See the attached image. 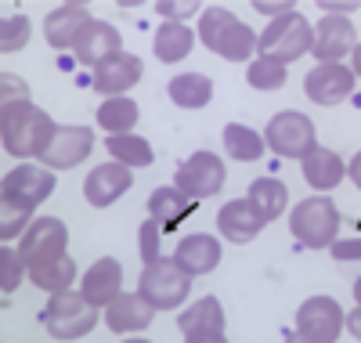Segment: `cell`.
Here are the masks:
<instances>
[{"label":"cell","instance_id":"obj_1","mask_svg":"<svg viewBox=\"0 0 361 343\" xmlns=\"http://www.w3.org/2000/svg\"><path fill=\"white\" fill-rule=\"evenodd\" d=\"M51 192H54V170L33 163L8 170L0 181V239L11 242L15 235H25V228L33 224L29 217Z\"/></svg>","mask_w":361,"mask_h":343},{"label":"cell","instance_id":"obj_2","mask_svg":"<svg viewBox=\"0 0 361 343\" xmlns=\"http://www.w3.org/2000/svg\"><path fill=\"white\" fill-rule=\"evenodd\" d=\"M58 131V123L37 109L33 102H8L0 105V134H4V148L18 160H33L44 155V148L51 145Z\"/></svg>","mask_w":361,"mask_h":343},{"label":"cell","instance_id":"obj_3","mask_svg":"<svg viewBox=\"0 0 361 343\" xmlns=\"http://www.w3.org/2000/svg\"><path fill=\"white\" fill-rule=\"evenodd\" d=\"M199 40L228 58V61H246L253 51H257V37L246 22H238L228 8H206L202 18H199Z\"/></svg>","mask_w":361,"mask_h":343},{"label":"cell","instance_id":"obj_4","mask_svg":"<svg viewBox=\"0 0 361 343\" xmlns=\"http://www.w3.org/2000/svg\"><path fill=\"white\" fill-rule=\"evenodd\" d=\"M314 47V25L304 15H282V18H271V25L257 37V51L267 61H279V66H289V61L304 58Z\"/></svg>","mask_w":361,"mask_h":343},{"label":"cell","instance_id":"obj_5","mask_svg":"<svg viewBox=\"0 0 361 343\" xmlns=\"http://www.w3.org/2000/svg\"><path fill=\"white\" fill-rule=\"evenodd\" d=\"M289 228L296 235V242H304L307 249H325L336 242V231H340V210L329 195H311L304 199L293 217H289Z\"/></svg>","mask_w":361,"mask_h":343},{"label":"cell","instance_id":"obj_6","mask_svg":"<svg viewBox=\"0 0 361 343\" xmlns=\"http://www.w3.org/2000/svg\"><path fill=\"white\" fill-rule=\"evenodd\" d=\"M40 322L47 325V332L54 339H80L87 336L90 329L98 325V307L90 303L83 293H58L51 296V303L44 307V315Z\"/></svg>","mask_w":361,"mask_h":343},{"label":"cell","instance_id":"obj_7","mask_svg":"<svg viewBox=\"0 0 361 343\" xmlns=\"http://www.w3.org/2000/svg\"><path fill=\"white\" fill-rule=\"evenodd\" d=\"M137 286H141L137 293L152 303L156 311H177L180 303L188 300L192 278L173 264V257H159L156 264H145Z\"/></svg>","mask_w":361,"mask_h":343},{"label":"cell","instance_id":"obj_8","mask_svg":"<svg viewBox=\"0 0 361 343\" xmlns=\"http://www.w3.org/2000/svg\"><path fill=\"white\" fill-rule=\"evenodd\" d=\"M18 257L25 260V267H44L69 257V228L58 217H37L33 224L25 228L22 242H18Z\"/></svg>","mask_w":361,"mask_h":343},{"label":"cell","instance_id":"obj_9","mask_svg":"<svg viewBox=\"0 0 361 343\" xmlns=\"http://www.w3.org/2000/svg\"><path fill=\"white\" fill-rule=\"evenodd\" d=\"M264 141H267V148L275 155H282V160H304L311 148H318L314 123L304 112H296V109H286V112L271 116L267 131H264Z\"/></svg>","mask_w":361,"mask_h":343},{"label":"cell","instance_id":"obj_10","mask_svg":"<svg viewBox=\"0 0 361 343\" xmlns=\"http://www.w3.org/2000/svg\"><path fill=\"white\" fill-rule=\"evenodd\" d=\"M224 177H228L224 163L217 160L214 152H195V155H188V160L177 167V184L173 188L199 203V199L217 195L224 188Z\"/></svg>","mask_w":361,"mask_h":343},{"label":"cell","instance_id":"obj_11","mask_svg":"<svg viewBox=\"0 0 361 343\" xmlns=\"http://www.w3.org/2000/svg\"><path fill=\"white\" fill-rule=\"evenodd\" d=\"M347 315L333 296H311L296 311V332H304L314 343H336Z\"/></svg>","mask_w":361,"mask_h":343},{"label":"cell","instance_id":"obj_12","mask_svg":"<svg viewBox=\"0 0 361 343\" xmlns=\"http://www.w3.org/2000/svg\"><path fill=\"white\" fill-rule=\"evenodd\" d=\"M90 148H94V131L90 127H58L40 160L47 170H73L90 155Z\"/></svg>","mask_w":361,"mask_h":343},{"label":"cell","instance_id":"obj_13","mask_svg":"<svg viewBox=\"0 0 361 343\" xmlns=\"http://www.w3.org/2000/svg\"><path fill=\"white\" fill-rule=\"evenodd\" d=\"M307 98L318 105H340L354 95V73L340 61H325V66H314L304 80Z\"/></svg>","mask_w":361,"mask_h":343},{"label":"cell","instance_id":"obj_14","mask_svg":"<svg viewBox=\"0 0 361 343\" xmlns=\"http://www.w3.org/2000/svg\"><path fill=\"white\" fill-rule=\"evenodd\" d=\"M130 184H134L130 167H123V163H102L98 170H90V174H87V181H83V195H87L90 206L105 210V206H112L116 199H123V195L130 192Z\"/></svg>","mask_w":361,"mask_h":343},{"label":"cell","instance_id":"obj_15","mask_svg":"<svg viewBox=\"0 0 361 343\" xmlns=\"http://www.w3.org/2000/svg\"><path fill=\"white\" fill-rule=\"evenodd\" d=\"M354 47H357V37H354V25H350V18H343V15H325L318 25H314V58L322 61H340V58H347V54H354Z\"/></svg>","mask_w":361,"mask_h":343},{"label":"cell","instance_id":"obj_16","mask_svg":"<svg viewBox=\"0 0 361 343\" xmlns=\"http://www.w3.org/2000/svg\"><path fill=\"white\" fill-rule=\"evenodd\" d=\"M145 66L137 54H112L109 61H102V66L94 69V76H90V87L98 90V95H109V98H123V90H130L137 80H141Z\"/></svg>","mask_w":361,"mask_h":343},{"label":"cell","instance_id":"obj_17","mask_svg":"<svg viewBox=\"0 0 361 343\" xmlns=\"http://www.w3.org/2000/svg\"><path fill=\"white\" fill-rule=\"evenodd\" d=\"M73 51H76V61H83V66H90V69H98L102 61H109L112 54L123 51V37H119V29H116V25L90 18Z\"/></svg>","mask_w":361,"mask_h":343},{"label":"cell","instance_id":"obj_18","mask_svg":"<svg viewBox=\"0 0 361 343\" xmlns=\"http://www.w3.org/2000/svg\"><path fill=\"white\" fill-rule=\"evenodd\" d=\"M264 224H267V221L257 213V206H253L250 199H231V203H224L221 213H217V231H221L228 242H235V246L253 242V239L264 231Z\"/></svg>","mask_w":361,"mask_h":343},{"label":"cell","instance_id":"obj_19","mask_svg":"<svg viewBox=\"0 0 361 343\" xmlns=\"http://www.w3.org/2000/svg\"><path fill=\"white\" fill-rule=\"evenodd\" d=\"M156 318V307L148 303L141 293H119L109 307H105V325L119 336H130V332H141L148 329Z\"/></svg>","mask_w":361,"mask_h":343},{"label":"cell","instance_id":"obj_20","mask_svg":"<svg viewBox=\"0 0 361 343\" xmlns=\"http://www.w3.org/2000/svg\"><path fill=\"white\" fill-rule=\"evenodd\" d=\"M221 242L214 239V235H188V239H180L177 242V249H173V264L185 271L188 278H195V275H209L217 264H221Z\"/></svg>","mask_w":361,"mask_h":343},{"label":"cell","instance_id":"obj_21","mask_svg":"<svg viewBox=\"0 0 361 343\" xmlns=\"http://www.w3.org/2000/svg\"><path fill=\"white\" fill-rule=\"evenodd\" d=\"M123 286V264L119 260H112V257H102L98 264H90L87 267V275H83V286H80V293L94 303V307H109Z\"/></svg>","mask_w":361,"mask_h":343},{"label":"cell","instance_id":"obj_22","mask_svg":"<svg viewBox=\"0 0 361 343\" xmlns=\"http://www.w3.org/2000/svg\"><path fill=\"white\" fill-rule=\"evenodd\" d=\"M87 22H90L87 4H62V8H54V11L47 15L44 37H47V44L58 47V51L76 47V40H80V33L87 29Z\"/></svg>","mask_w":361,"mask_h":343},{"label":"cell","instance_id":"obj_23","mask_svg":"<svg viewBox=\"0 0 361 343\" xmlns=\"http://www.w3.org/2000/svg\"><path fill=\"white\" fill-rule=\"evenodd\" d=\"M300 163H304V181L311 184L318 195H322V192H333L336 184L347 177V163L340 160L333 148H322V145L311 148Z\"/></svg>","mask_w":361,"mask_h":343},{"label":"cell","instance_id":"obj_24","mask_svg":"<svg viewBox=\"0 0 361 343\" xmlns=\"http://www.w3.org/2000/svg\"><path fill=\"white\" fill-rule=\"evenodd\" d=\"M195 199H188L185 192L177 188H156L148 195V213H152V221L163 228V231H177V224L185 221L188 213H195Z\"/></svg>","mask_w":361,"mask_h":343},{"label":"cell","instance_id":"obj_25","mask_svg":"<svg viewBox=\"0 0 361 343\" xmlns=\"http://www.w3.org/2000/svg\"><path fill=\"white\" fill-rule=\"evenodd\" d=\"M166 90H170V102L177 109H206L214 102V83L202 73H180L166 83Z\"/></svg>","mask_w":361,"mask_h":343},{"label":"cell","instance_id":"obj_26","mask_svg":"<svg viewBox=\"0 0 361 343\" xmlns=\"http://www.w3.org/2000/svg\"><path fill=\"white\" fill-rule=\"evenodd\" d=\"M177 325L185 336L192 332H224V307L217 296H202L195 300L185 315H177Z\"/></svg>","mask_w":361,"mask_h":343},{"label":"cell","instance_id":"obj_27","mask_svg":"<svg viewBox=\"0 0 361 343\" xmlns=\"http://www.w3.org/2000/svg\"><path fill=\"white\" fill-rule=\"evenodd\" d=\"M250 203L257 206V213L264 221H279L286 213V203H289V188L279 177H257L250 184Z\"/></svg>","mask_w":361,"mask_h":343},{"label":"cell","instance_id":"obj_28","mask_svg":"<svg viewBox=\"0 0 361 343\" xmlns=\"http://www.w3.org/2000/svg\"><path fill=\"white\" fill-rule=\"evenodd\" d=\"M192 44H195V37H192V29L185 22H163L156 29V58L166 61V66H173V61H180V58H188L192 54Z\"/></svg>","mask_w":361,"mask_h":343},{"label":"cell","instance_id":"obj_29","mask_svg":"<svg viewBox=\"0 0 361 343\" xmlns=\"http://www.w3.org/2000/svg\"><path fill=\"white\" fill-rule=\"evenodd\" d=\"M224 148L238 163H257L264 155V148H267V141H264V134L243 127V123H228L224 127Z\"/></svg>","mask_w":361,"mask_h":343},{"label":"cell","instance_id":"obj_30","mask_svg":"<svg viewBox=\"0 0 361 343\" xmlns=\"http://www.w3.org/2000/svg\"><path fill=\"white\" fill-rule=\"evenodd\" d=\"M105 148H109V155H112V163H123V167H130V170L148 167V163L156 160L152 145H148L145 138H137V134H116V138L105 141Z\"/></svg>","mask_w":361,"mask_h":343},{"label":"cell","instance_id":"obj_31","mask_svg":"<svg viewBox=\"0 0 361 343\" xmlns=\"http://www.w3.org/2000/svg\"><path fill=\"white\" fill-rule=\"evenodd\" d=\"M29 278H33V286H40V289L51 293V296L69 293L73 278H76V260H73V257H62V260H54V264L33 267V271H29Z\"/></svg>","mask_w":361,"mask_h":343},{"label":"cell","instance_id":"obj_32","mask_svg":"<svg viewBox=\"0 0 361 343\" xmlns=\"http://www.w3.org/2000/svg\"><path fill=\"white\" fill-rule=\"evenodd\" d=\"M137 116H141V109H137L130 98H109V102H102V109H98L102 131H109L112 138H116V134H127L134 123H137Z\"/></svg>","mask_w":361,"mask_h":343},{"label":"cell","instance_id":"obj_33","mask_svg":"<svg viewBox=\"0 0 361 343\" xmlns=\"http://www.w3.org/2000/svg\"><path fill=\"white\" fill-rule=\"evenodd\" d=\"M250 87H257V90H282L286 87V66L267 61V58L250 61Z\"/></svg>","mask_w":361,"mask_h":343},{"label":"cell","instance_id":"obj_34","mask_svg":"<svg viewBox=\"0 0 361 343\" xmlns=\"http://www.w3.org/2000/svg\"><path fill=\"white\" fill-rule=\"evenodd\" d=\"M29 44V18L25 15H8L4 25H0V51L11 54L18 47Z\"/></svg>","mask_w":361,"mask_h":343},{"label":"cell","instance_id":"obj_35","mask_svg":"<svg viewBox=\"0 0 361 343\" xmlns=\"http://www.w3.org/2000/svg\"><path fill=\"white\" fill-rule=\"evenodd\" d=\"M0 289L4 293H15L18 286H22V275L29 271L25 267V260L18 257V249H0Z\"/></svg>","mask_w":361,"mask_h":343},{"label":"cell","instance_id":"obj_36","mask_svg":"<svg viewBox=\"0 0 361 343\" xmlns=\"http://www.w3.org/2000/svg\"><path fill=\"white\" fill-rule=\"evenodd\" d=\"M159 231H163V228L152 221V217L141 224V260H145V264H156V260H159Z\"/></svg>","mask_w":361,"mask_h":343},{"label":"cell","instance_id":"obj_37","mask_svg":"<svg viewBox=\"0 0 361 343\" xmlns=\"http://www.w3.org/2000/svg\"><path fill=\"white\" fill-rule=\"evenodd\" d=\"M0 87H4V105L8 102H29V90H25V80L22 76L4 73V76H0Z\"/></svg>","mask_w":361,"mask_h":343},{"label":"cell","instance_id":"obj_38","mask_svg":"<svg viewBox=\"0 0 361 343\" xmlns=\"http://www.w3.org/2000/svg\"><path fill=\"white\" fill-rule=\"evenodd\" d=\"M195 11H199L195 0H188V4H159V15H166V22H180V18H188Z\"/></svg>","mask_w":361,"mask_h":343},{"label":"cell","instance_id":"obj_39","mask_svg":"<svg viewBox=\"0 0 361 343\" xmlns=\"http://www.w3.org/2000/svg\"><path fill=\"white\" fill-rule=\"evenodd\" d=\"M333 257H336V260H361V239L333 242Z\"/></svg>","mask_w":361,"mask_h":343},{"label":"cell","instance_id":"obj_40","mask_svg":"<svg viewBox=\"0 0 361 343\" xmlns=\"http://www.w3.org/2000/svg\"><path fill=\"white\" fill-rule=\"evenodd\" d=\"M185 343H228V336L224 332H192V336H185Z\"/></svg>","mask_w":361,"mask_h":343},{"label":"cell","instance_id":"obj_41","mask_svg":"<svg viewBox=\"0 0 361 343\" xmlns=\"http://www.w3.org/2000/svg\"><path fill=\"white\" fill-rule=\"evenodd\" d=\"M343 325H347V329H350V336H354V339L361 343V307H354V311H350Z\"/></svg>","mask_w":361,"mask_h":343},{"label":"cell","instance_id":"obj_42","mask_svg":"<svg viewBox=\"0 0 361 343\" xmlns=\"http://www.w3.org/2000/svg\"><path fill=\"white\" fill-rule=\"evenodd\" d=\"M347 174H350V181L357 184V188H361V152L354 155V160H350V167H347Z\"/></svg>","mask_w":361,"mask_h":343},{"label":"cell","instance_id":"obj_43","mask_svg":"<svg viewBox=\"0 0 361 343\" xmlns=\"http://www.w3.org/2000/svg\"><path fill=\"white\" fill-rule=\"evenodd\" d=\"M350 73H354V80H361V44H357L354 54H350Z\"/></svg>","mask_w":361,"mask_h":343},{"label":"cell","instance_id":"obj_44","mask_svg":"<svg viewBox=\"0 0 361 343\" xmlns=\"http://www.w3.org/2000/svg\"><path fill=\"white\" fill-rule=\"evenodd\" d=\"M286 343H314V339H307L304 332H286Z\"/></svg>","mask_w":361,"mask_h":343},{"label":"cell","instance_id":"obj_45","mask_svg":"<svg viewBox=\"0 0 361 343\" xmlns=\"http://www.w3.org/2000/svg\"><path fill=\"white\" fill-rule=\"evenodd\" d=\"M354 300H357V307H361V278L354 282Z\"/></svg>","mask_w":361,"mask_h":343},{"label":"cell","instance_id":"obj_46","mask_svg":"<svg viewBox=\"0 0 361 343\" xmlns=\"http://www.w3.org/2000/svg\"><path fill=\"white\" fill-rule=\"evenodd\" d=\"M127 343H152V339H127Z\"/></svg>","mask_w":361,"mask_h":343}]
</instances>
